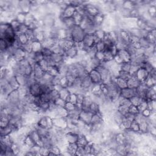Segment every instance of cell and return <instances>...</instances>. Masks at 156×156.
<instances>
[{"label":"cell","instance_id":"6da1fadb","mask_svg":"<svg viewBox=\"0 0 156 156\" xmlns=\"http://www.w3.org/2000/svg\"><path fill=\"white\" fill-rule=\"evenodd\" d=\"M69 38H71L75 43L82 41L86 34L84 30L79 26L76 25L72 29H68Z\"/></svg>","mask_w":156,"mask_h":156},{"label":"cell","instance_id":"7a4b0ae2","mask_svg":"<svg viewBox=\"0 0 156 156\" xmlns=\"http://www.w3.org/2000/svg\"><path fill=\"white\" fill-rule=\"evenodd\" d=\"M76 11V8L73 6L69 5L65 9H64L62 11H60L59 18H63L73 17Z\"/></svg>","mask_w":156,"mask_h":156},{"label":"cell","instance_id":"3957f363","mask_svg":"<svg viewBox=\"0 0 156 156\" xmlns=\"http://www.w3.org/2000/svg\"><path fill=\"white\" fill-rule=\"evenodd\" d=\"M136 95H137L136 88L133 89L128 87L121 89L120 91V96L129 99H130L132 97Z\"/></svg>","mask_w":156,"mask_h":156},{"label":"cell","instance_id":"277c9868","mask_svg":"<svg viewBox=\"0 0 156 156\" xmlns=\"http://www.w3.org/2000/svg\"><path fill=\"white\" fill-rule=\"evenodd\" d=\"M93 84H100L102 82L101 75L96 69H92L89 72L88 74Z\"/></svg>","mask_w":156,"mask_h":156},{"label":"cell","instance_id":"5b68a950","mask_svg":"<svg viewBox=\"0 0 156 156\" xmlns=\"http://www.w3.org/2000/svg\"><path fill=\"white\" fill-rule=\"evenodd\" d=\"M133 76H135L141 83H143L148 78L149 76V72L145 69L140 67Z\"/></svg>","mask_w":156,"mask_h":156},{"label":"cell","instance_id":"8992f818","mask_svg":"<svg viewBox=\"0 0 156 156\" xmlns=\"http://www.w3.org/2000/svg\"><path fill=\"white\" fill-rule=\"evenodd\" d=\"M78 136H79L78 133L67 130L65 134V140L68 143H77Z\"/></svg>","mask_w":156,"mask_h":156},{"label":"cell","instance_id":"52a82bcc","mask_svg":"<svg viewBox=\"0 0 156 156\" xmlns=\"http://www.w3.org/2000/svg\"><path fill=\"white\" fill-rule=\"evenodd\" d=\"M93 114L87 111H81L79 115V120L85 124H90Z\"/></svg>","mask_w":156,"mask_h":156},{"label":"cell","instance_id":"ba28073f","mask_svg":"<svg viewBox=\"0 0 156 156\" xmlns=\"http://www.w3.org/2000/svg\"><path fill=\"white\" fill-rule=\"evenodd\" d=\"M31 2L29 1H19L18 4V9L20 10V12L24 14L29 13L31 11Z\"/></svg>","mask_w":156,"mask_h":156},{"label":"cell","instance_id":"9c48e42d","mask_svg":"<svg viewBox=\"0 0 156 156\" xmlns=\"http://www.w3.org/2000/svg\"><path fill=\"white\" fill-rule=\"evenodd\" d=\"M78 51H79L78 49L75 47V45H74L72 48L64 51L65 57L67 59H75L76 57L78 56Z\"/></svg>","mask_w":156,"mask_h":156},{"label":"cell","instance_id":"30bf717a","mask_svg":"<svg viewBox=\"0 0 156 156\" xmlns=\"http://www.w3.org/2000/svg\"><path fill=\"white\" fill-rule=\"evenodd\" d=\"M117 55L119 56L123 63L130 62L131 61V56L126 49L119 50L118 51Z\"/></svg>","mask_w":156,"mask_h":156},{"label":"cell","instance_id":"8fae6325","mask_svg":"<svg viewBox=\"0 0 156 156\" xmlns=\"http://www.w3.org/2000/svg\"><path fill=\"white\" fill-rule=\"evenodd\" d=\"M141 82L138 80V79L135 76L132 75V76L127 81V87L130 88H137Z\"/></svg>","mask_w":156,"mask_h":156},{"label":"cell","instance_id":"7c38bea8","mask_svg":"<svg viewBox=\"0 0 156 156\" xmlns=\"http://www.w3.org/2000/svg\"><path fill=\"white\" fill-rule=\"evenodd\" d=\"M90 142H89L87 137L85 134H84L83 133L81 132L79 133L78 139L77 141V144H78V146L84 147Z\"/></svg>","mask_w":156,"mask_h":156},{"label":"cell","instance_id":"4fadbf2b","mask_svg":"<svg viewBox=\"0 0 156 156\" xmlns=\"http://www.w3.org/2000/svg\"><path fill=\"white\" fill-rule=\"evenodd\" d=\"M78 148V145L77 143H68L66 147V152H68L69 155H75L76 151Z\"/></svg>","mask_w":156,"mask_h":156},{"label":"cell","instance_id":"5bb4252c","mask_svg":"<svg viewBox=\"0 0 156 156\" xmlns=\"http://www.w3.org/2000/svg\"><path fill=\"white\" fill-rule=\"evenodd\" d=\"M13 132V129L12 126L9 124L6 127H0V136L5 137L11 135Z\"/></svg>","mask_w":156,"mask_h":156},{"label":"cell","instance_id":"9a60e30c","mask_svg":"<svg viewBox=\"0 0 156 156\" xmlns=\"http://www.w3.org/2000/svg\"><path fill=\"white\" fill-rule=\"evenodd\" d=\"M112 81L117 85V86L119 88L121 89V90L123 88L127 87V81L121 79V78H120L118 76H117L115 78H114Z\"/></svg>","mask_w":156,"mask_h":156},{"label":"cell","instance_id":"2e32d148","mask_svg":"<svg viewBox=\"0 0 156 156\" xmlns=\"http://www.w3.org/2000/svg\"><path fill=\"white\" fill-rule=\"evenodd\" d=\"M48 96L49 98L50 102L54 103L55 102V101L60 97L59 92L56 90V89L53 88V90H51L50 92H49L48 93Z\"/></svg>","mask_w":156,"mask_h":156},{"label":"cell","instance_id":"e0dca14e","mask_svg":"<svg viewBox=\"0 0 156 156\" xmlns=\"http://www.w3.org/2000/svg\"><path fill=\"white\" fill-rule=\"evenodd\" d=\"M8 81L9 84L11 85V86L12 87L14 90H17V89L20 86L18 81H17V78L15 75H13L11 77H10L8 79Z\"/></svg>","mask_w":156,"mask_h":156},{"label":"cell","instance_id":"ac0fdd59","mask_svg":"<svg viewBox=\"0 0 156 156\" xmlns=\"http://www.w3.org/2000/svg\"><path fill=\"white\" fill-rule=\"evenodd\" d=\"M90 112L93 114H95L101 112V106L96 102L93 101L90 106Z\"/></svg>","mask_w":156,"mask_h":156},{"label":"cell","instance_id":"d6986e66","mask_svg":"<svg viewBox=\"0 0 156 156\" xmlns=\"http://www.w3.org/2000/svg\"><path fill=\"white\" fill-rule=\"evenodd\" d=\"M129 129L133 132L142 134V133L140 132L139 123L135 119L132 121V123L130 124V127H129Z\"/></svg>","mask_w":156,"mask_h":156},{"label":"cell","instance_id":"ffe728a7","mask_svg":"<svg viewBox=\"0 0 156 156\" xmlns=\"http://www.w3.org/2000/svg\"><path fill=\"white\" fill-rule=\"evenodd\" d=\"M32 52L37 53V52L41 51V49L43 48V46L41 42L37 40H34L32 41Z\"/></svg>","mask_w":156,"mask_h":156},{"label":"cell","instance_id":"44dd1931","mask_svg":"<svg viewBox=\"0 0 156 156\" xmlns=\"http://www.w3.org/2000/svg\"><path fill=\"white\" fill-rule=\"evenodd\" d=\"M70 93H71V92H70L69 89L68 88H63L59 92L60 98L64 99L65 101H66V99H67V98Z\"/></svg>","mask_w":156,"mask_h":156},{"label":"cell","instance_id":"7402d4cb","mask_svg":"<svg viewBox=\"0 0 156 156\" xmlns=\"http://www.w3.org/2000/svg\"><path fill=\"white\" fill-rule=\"evenodd\" d=\"M129 107L128 106L123 104H120L118 106L117 108V110L119 112L121 115L125 116L126 114L129 113Z\"/></svg>","mask_w":156,"mask_h":156},{"label":"cell","instance_id":"603a6c76","mask_svg":"<svg viewBox=\"0 0 156 156\" xmlns=\"http://www.w3.org/2000/svg\"><path fill=\"white\" fill-rule=\"evenodd\" d=\"M22 50H23L26 54H29L32 52V41H29L28 43L23 44L21 47Z\"/></svg>","mask_w":156,"mask_h":156},{"label":"cell","instance_id":"cb8c5ba5","mask_svg":"<svg viewBox=\"0 0 156 156\" xmlns=\"http://www.w3.org/2000/svg\"><path fill=\"white\" fill-rule=\"evenodd\" d=\"M38 65H40V68L41 69V70L44 72H47L50 67V65L48 62V61L46 59H43L42 60H41L40 62L38 63Z\"/></svg>","mask_w":156,"mask_h":156},{"label":"cell","instance_id":"d4e9b609","mask_svg":"<svg viewBox=\"0 0 156 156\" xmlns=\"http://www.w3.org/2000/svg\"><path fill=\"white\" fill-rule=\"evenodd\" d=\"M143 100L144 99H143L142 98H140V96H139L137 95L133 96L130 99L131 104L133 106H138Z\"/></svg>","mask_w":156,"mask_h":156},{"label":"cell","instance_id":"484cf974","mask_svg":"<svg viewBox=\"0 0 156 156\" xmlns=\"http://www.w3.org/2000/svg\"><path fill=\"white\" fill-rule=\"evenodd\" d=\"M95 47L97 52H104L106 48V44L102 40H101L95 44Z\"/></svg>","mask_w":156,"mask_h":156},{"label":"cell","instance_id":"4316f807","mask_svg":"<svg viewBox=\"0 0 156 156\" xmlns=\"http://www.w3.org/2000/svg\"><path fill=\"white\" fill-rule=\"evenodd\" d=\"M0 47H1V52H4L6 51L10 46L5 40L0 38Z\"/></svg>","mask_w":156,"mask_h":156},{"label":"cell","instance_id":"83f0119b","mask_svg":"<svg viewBox=\"0 0 156 156\" xmlns=\"http://www.w3.org/2000/svg\"><path fill=\"white\" fill-rule=\"evenodd\" d=\"M129 113L132 114V115L133 116H136L137 115V114H140V111L138 109V107L137 106H133V105H131L129 107Z\"/></svg>","mask_w":156,"mask_h":156},{"label":"cell","instance_id":"f1b7e54d","mask_svg":"<svg viewBox=\"0 0 156 156\" xmlns=\"http://www.w3.org/2000/svg\"><path fill=\"white\" fill-rule=\"evenodd\" d=\"M118 77L121 78V79L125 80V81H127L131 76V74L129 72H123V71H120L118 74Z\"/></svg>","mask_w":156,"mask_h":156},{"label":"cell","instance_id":"f546056e","mask_svg":"<svg viewBox=\"0 0 156 156\" xmlns=\"http://www.w3.org/2000/svg\"><path fill=\"white\" fill-rule=\"evenodd\" d=\"M130 66H131L130 62L123 63L122 64H121V66H120V69H121L120 71H123V72H126L130 73Z\"/></svg>","mask_w":156,"mask_h":156},{"label":"cell","instance_id":"4dcf8cb0","mask_svg":"<svg viewBox=\"0 0 156 156\" xmlns=\"http://www.w3.org/2000/svg\"><path fill=\"white\" fill-rule=\"evenodd\" d=\"M64 107L65 108V109L66 110L68 111L69 112H72V111L76 110V104L70 102H66Z\"/></svg>","mask_w":156,"mask_h":156},{"label":"cell","instance_id":"1f68e13d","mask_svg":"<svg viewBox=\"0 0 156 156\" xmlns=\"http://www.w3.org/2000/svg\"><path fill=\"white\" fill-rule=\"evenodd\" d=\"M66 102H70L76 104V93H70Z\"/></svg>","mask_w":156,"mask_h":156},{"label":"cell","instance_id":"d6a6232c","mask_svg":"<svg viewBox=\"0 0 156 156\" xmlns=\"http://www.w3.org/2000/svg\"><path fill=\"white\" fill-rule=\"evenodd\" d=\"M66 102V101H65L64 99H62L61 98L59 97L58 99H57L55 101V102L54 103L57 107H64Z\"/></svg>","mask_w":156,"mask_h":156}]
</instances>
